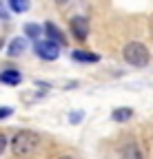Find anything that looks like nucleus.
Segmentation results:
<instances>
[{
	"instance_id": "1",
	"label": "nucleus",
	"mask_w": 153,
	"mask_h": 159,
	"mask_svg": "<svg viewBox=\"0 0 153 159\" xmlns=\"http://www.w3.org/2000/svg\"><path fill=\"white\" fill-rule=\"evenodd\" d=\"M36 148H38V135L31 130H18L11 139L13 157H29Z\"/></svg>"
},
{
	"instance_id": "2",
	"label": "nucleus",
	"mask_w": 153,
	"mask_h": 159,
	"mask_svg": "<svg viewBox=\"0 0 153 159\" xmlns=\"http://www.w3.org/2000/svg\"><path fill=\"white\" fill-rule=\"evenodd\" d=\"M122 55H124V60H127L131 66H138V69H140V66H146L149 60H151L149 49H146L142 42H129V44L124 47Z\"/></svg>"
},
{
	"instance_id": "3",
	"label": "nucleus",
	"mask_w": 153,
	"mask_h": 159,
	"mask_svg": "<svg viewBox=\"0 0 153 159\" xmlns=\"http://www.w3.org/2000/svg\"><path fill=\"white\" fill-rule=\"evenodd\" d=\"M36 53H38V57H42V60H58V55H60V44L55 42V40H38L36 42Z\"/></svg>"
},
{
	"instance_id": "4",
	"label": "nucleus",
	"mask_w": 153,
	"mask_h": 159,
	"mask_svg": "<svg viewBox=\"0 0 153 159\" xmlns=\"http://www.w3.org/2000/svg\"><path fill=\"white\" fill-rule=\"evenodd\" d=\"M69 27H71V33L75 35V40H80V42H82V40L89 38V20L84 16H73Z\"/></svg>"
},
{
	"instance_id": "5",
	"label": "nucleus",
	"mask_w": 153,
	"mask_h": 159,
	"mask_svg": "<svg viewBox=\"0 0 153 159\" xmlns=\"http://www.w3.org/2000/svg\"><path fill=\"white\" fill-rule=\"evenodd\" d=\"M27 49V40L25 38H13L11 42H9V49H7V55L11 57H18V55H22Z\"/></svg>"
},
{
	"instance_id": "6",
	"label": "nucleus",
	"mask_w": 153,
	"mask_h": 159,
	"mask_svg": "<svg viewBox=\"0 0 153 159\" xmlns=\"http://www.w3.org/2000/svg\"><path fill=\"white\" fill-rule=\"evenodd\" d=\"M0 82H2V84H11V86H18V84L22 82V75L18 73V71H13V69H7V71L0 73Z\"/></svg>"
},
{
	"instance_id": "7",
	"label": "nucleus",
	"mask_w": 153,
	"mask_h": 159,
	"mask_svg": "<svg viewBox=\"0 0 153 159\" xmlns=\"http://www.w3.org/2000/svg\"><path fill=\"white\" fill-rule=\"evenodd\" d=\"M45 31H47V35H49L51 40H55L58 44H67V38L62 35V31L55 27L53 22H45Z\"/></svg>"
},
{
	"instance_id": "8",
	"label": "nucleus",
	"mask_w": 153,
	"mask_h": 159,
	"mask_svg": "<svg viewBox=\"0 0 153 159\" xmlns=\"http://www.w3.org/2000/svg\"><path fill=\"white\" fill-rule=\"evenodd\" d=\"M75 62H98L100 55L98 53H91V51H73L71 53Z\"/></svg>"
},
{
	"instance_id": "9",
	"label": "nucleus",
	"mask_w": 153,
	"mask_h": 159,
	"mask_svg": "<svg viewBox=\"0 0 153 159\" xmlns=\"http://www.w3.org/2000/svg\"><path fill=\"white\" fill-rule=\"evenodd\" d=\"M122 159H144L142 150L138 148V144H127L122 150Z\"/></svg>"
},
{
	"instance_id": "10",
	"label": "nucleus",
	"mask_w": 153,
	"mask_h": 159,
	"mask_svg": "<svg viewBox=\"0 0 153 159\" xmlns=\"http://www.w3.org/2000/svg\"><path fill=\"white\" fill-rule=\"evenodd\" d=\"M7 5H9V9H11L13 13H25V11H29V7H31L29 0H7Z\"/></svg>"
},
{
	"instance_id": "11",
	"label": "nucleus",
	"mask_w": 153,
	"mask_h": 159,
	"mask_svg": "<svg viewBox=\"0 0 153 159\" xmlns=\"http://www.w3.org/2000/svg\"><path fill=\"white\" fill-rule=\"evenodd\" d=\"M133 117V111L131 108H116L111 113V119L113 122H127V119H131Z\"/></svg>"
},
{
	"instance_id": "12",
	"label": "nucleus",
	"mask_w": 153,
	"mask_h": 159,
	"mask_svg": "<svg viewBox=\"0 0 153 159\" xmlns=\"http://www.w3.org/2000/svg\"><path fill=\"white\" fill-rule=\"evenodd\" d=\"M42 29H45V27H40V25H31V22L25 25V33H27L31 40H38V38H40V35H42Z\"/></svg>"
},
{
	"instance_id": "13",
	"label": "nucleus",
	"mask_w": 153,
	"mask_h": 159,
	"mask_svg": "<svg viewBox=\"0 0 153 159\" xmlns=\"http://www.w3.org/2000/svg\"><path fill=\"white\" fill-rule=\"evenodd\" d=\"M80 119H82V111H75V113L69 115V122H71V124H78Z\"/></svg>"
},
{
	"instance_id": "14",
	"label": "nucleus",
	"mask_w": 153,
	"mask_h": 159,
	"mask_svg": "<svg viewBox=\"0 0 153 159\" xmlns=\"http://www.w3.org/2000/svg\"><path fill=\"white\" fill-rule=\"evenodd\" d=\"M5 148H7V137H5L2 133H0V155L5 152Z\"/></svg>"
},
{
	"instance_id": "15",
	"label": "nucleus",
	"mask_w": 153,
	"mask_h": 159,
	"mask_svg": "<svg viewBox=\"0 0 153 159\" xmlns=\"http://www.w3.org/2000/svg\"><path fill=\"white\" fill-rule=\"evenodd\" d=\"M11 113H13L11 108H0V119H5V117H9Z\"/></svg>"
},
{
	"instance_id": "16",
	"label": "nucleus",
	"mask_w": 153,
	"mask_h": 159,
	"mask_svg": "<svg viewBox=\"0 0 153 159\" xmlns=\"http://www.w3.org/2000/svg\"><path fill=\"white\" fill-rule=\"evenodd\" d=\"M60 159H75V157H71V155H62Z\"/></svg>"
},
{
	"instance_id": "17",
	"label": "nucleus",
	"mask_w": 153,
	"mask_h": 159,
	"mask_svg": "<svg viewBox=\"0 0 153 159\" xmlns=\"http://www.w3.org/2000/svg\"><path fill=\"white\" fill-rule=\"evenodd\" d=\"M55 2H58V5H65V2H67V0H55Z\"/></svg>"
}]
</instances>
